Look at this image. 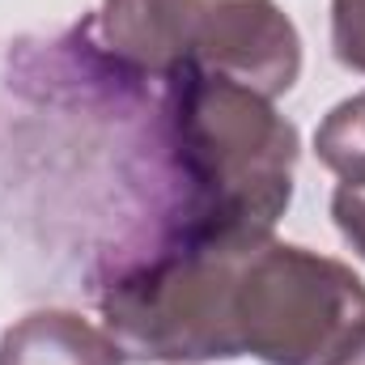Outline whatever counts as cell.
I'll use <instances>...</instances> for the list:
<instances>
[{
  "label": "cell",
  "mask_w": 365,
  "mask_h": 365,
  "mask_svg": "<svg viewBox=\"0 0 365 365\" xmlns=\"http://www.w3.org/2000/svg\"><path fill=\"white\" fill-rule=\"evenodd\" d=\"M166 136L187 182V234L272 238L293 195L297 128L268 98L187 64L170 77Z\"/></svg>",
  "instance_id": "cell-1"
},
{
  "label": "cell",
  "mask_w": 365,
  "mask_h": 365,
  "mask_svg": "<svg viewBox=\"0 0 365 365\" xmlns=\"http://www.w3.org/2000/svg\"><path fill=\"white\" fill-rule=\"evenodd\" d=\"M259 242L182 230L170 247H162L158 255L106 284V336L136 361L242 357L234 327V289L247 255Z\"/></svg>",
  "instance_id": "cell-2"
},
{
  "label": "cell",
  "mask_w": 365,
  "mask_h": 365,
  "mask_svg": "<svg viewBox=\"0 0 365 365\" xmlns=\"http://www.w3.org/2000/svg\"><path fill=\"white\" fill-rule=\"evenodd\" d=\"M365 319V284L340 259L259 242L234 289L242 353L268 365H319Z\"/></svg>",
  "instance_id": "cell-3"
},
{
  "label": "cell",
  "mask_w": 365,
  "mask_h": 365,
  "mask_svg": "<svg viewBox=\"0 0 365 365\" xmlns=\"http://www.w3.org/2000/svg\"><path fill=\"white\" fill-rule=\"evenodd\" d=\"M191 68L225 77L259 98H280L302 73L297 26L276 0H208L191 51Z\"/></svg>",
  "instance_id": "cell-4"
},
{
  "label": "cell",
  "mask_w": 365,
  "mask_h": 365,
  "mask_svg": "<svg viewBox=\"0 0 365 365\" xmlns=\"http://www.w3.org/2000/svg\"><path fill=\"white\" fill-rule=\"evenodd\" d=\"M204 4L208 0H102V47L128 73L170 81L179 68L191 64Z\"/></svg>",
  "instance_id": "cell-5"
},
{
  "label": "cell",
  "mask_w": 365,
  "mask_h": 365,
  "mask_svg": "<svg viewBox=\"0 0 365 365\" xmlns=\"http://www.w3.org/2000/svg\"><path fill=\"white\" fill-rule=\"evenodd\" d=\"M0 365H123V349L73 310H34L4 331Z\"/></svg>",
  "instance_id": "cell-6"
},
{
  "label": "cell",
  "mask_w": 365,
  "mask_h": 365,
  "mask_svg": "<svg viewBox=\"0 0 365 365\" xmlns=\"http://www.w3.org/2000/svg\"><path fill=\"white\" fill-rule=\"evenodd\" d=\"M319 162L336 170L340 179L365 175V93L344 98L314 132Z\"/></svg>",
  "instance_id": "cell-7"
},
{
  "label": "cell",
  "mask_w": 365,
  "mask_h": 365,
  "mask_svg": "<svg viewBox=\"0 0 365 365\" xmlns=\"http://www.w3.org/2000/svg\"><path fill=\"white\" fill-rule=\"evenodd\" d=\"M331 47L344 68L365 73V0H331Z\"/></svg>",
  "instance_id": "cell-8"
},
{
  "label": "cell",
  "mask_w": 365,
  "mask_h": 365,
  "mask_svg": "<svg viewBox=\"0 0 365 365\" xmlns=\"http://www.w3.org/2000/svg\"><path fill=\"white\" fill-rule=\"evenodd\" d=\"M331 217H336L344 242L365 259V175L340 179L336 195H331Z\"/></svg>",
  "instance_id": "cell-9"
},
{
  "label": "cell",
  "mask_w": 365,
  "mask_h": 365,
  "mask_svg": "<svg viewBox=\"0 0 365 365\" xmlns=\"http://www.w3.org/2000/svg\"><path fill=\"white\" fill-rule=\"evenodd\" d=\"M319 365H365V319H361V323H357V327H353V331H349V336H344V340H340V344H336V349H331V353H327Z\"/></svg>",
  "instance_id": "cell-10"
}]
</instances>
